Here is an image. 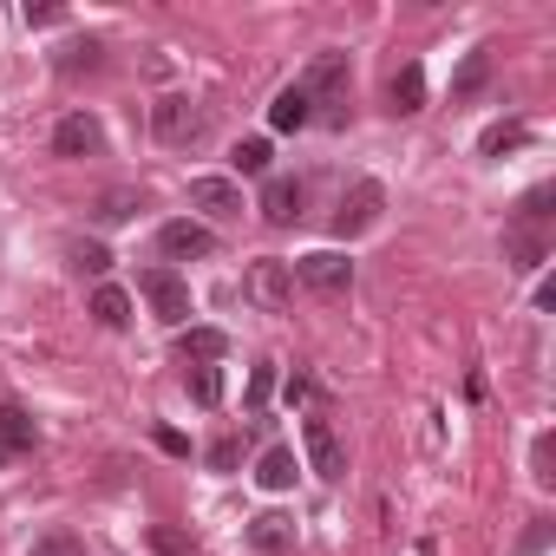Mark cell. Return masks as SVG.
I'll use <instances>...</instances> for the list:
<instances>
[{"label":"cell","mask_w":556,"mask_h":556,"mask_svg":"<svg viewBox=\"0 0 556 556\" xmlns=\"http://www.w3.org/2000/svg\"><path fill=\"white\" fill-rule=\"evenodd\" d=\"M295 86L308 92V105H321L315 118H328V125L348 118V112H341V105H348V53H315V66H308Z\"/></svg>","instance_id":"6da1fadb"},{"label":"cell","mask_w":556,"mask_h":556,"mask_svg":"<svg viewBox=\"0 0 556 556\" xmlns=\"http://www.w3.org/2000/svg\"><path fill=\"white\" fill-rule=\"evenodd\" d=\"M138 289H144V302H151V315H157L164 328H184V321H190V282H184L177 268H164V262L144 268Z\"/></svg>","instance_id":"7a4b0ae2"},{"label":"cell","mask_w":556,"mask_h":556,"mask_svg":"<svg viewBox=\"0 0 556 556\" xmlns=\"http://www.w3.org/2000/svg\"><path fill=\"white\" fill-rule=\"evenodd\" d=\"M203 125H210V112H203L197 99H184V92H170V99L151 105V131H157L164 144H197Z\"/></svg>","instance_id":"3957f363"},{"label":"cell","mask_w":556,"mask_h":556,"mask_svg":"<svg viewBox=\"0 0 556 556\" xmlns=\"http://www.w3.org/2000/svg\"><path fill=\"white\" fill-rule=\"evenodd\" d=\"M380 210H387V190H380L374 177H361V184L341 197V210H334V236H367V229L380 223Z\"/></svg>","instance_id":"277c9868"},{"label":"cell","mask_w":556,"mask_h":556,"mask_svg":"<svg viewBox=\"0 0 556 556\" xmlns=\"http://www.w3.org/2000/svg\"><path fill=\"white\" fill-rule=\"evenodd\" d=\"M289 275H295V282H308V289H321V295H341V289L354 282V262H348L341 249H315V255L289 262Z\"/></svg>","instance_id":"5b68a950"},{"label":"cell","mask_w":556,"mask_h":556,"mask_svg":"<svg viewBox=\"0 0 556 556\" xmlns=\"http://www.w3.org/2000/svg\"><path fill=\"white\" fill-rule=\"evenodd\" d=\"M210 249H216V229H210V223L177 216V223L157 229V255H164V262H203Z\"/></svg>","instance_id":"8992f818"},{"label":"cell","mask_w":556,"mask_h":556,"mask_svg":"<svg viewBox=\"0 0 556 556\" xmlns=\"http://www.w3.org/2000/svg\"><path fill=\"white\" fill-rule=\"evenodd\" d=\"M242 289H249V302H255L262 315H282L289 295H295V275H289V262H255Z\"/></svg>","instance_id":"52a82bcc"},{"label":"cell","mask_w":556,"mask_h":556,"mask_svg":"<svg viewBox=\"0 0 556 556\" xmlns=\"http://www.w3.org/2000/svg\"><path fill=\"white\" fill-rule=\"evenodd\" d=\"M302 445H308L315 478H348V452H341V432L328 419H302Z\"/></svg>","instance_id":"ba28073f"},{"label":"cell","mask_w":556,"mask_h":556,"mask_svg":"<svg viewBox=\"0 0 556 556\" xmlns=\"http://www.w3.org/2000/svg\"><path fill=\"white\" fill-rule=\"evenodd\" d=\"M302 203H308V190H302V177H268L262 184V223H275V229H289V223H302Z\"/></svg>","instance_id":"9c48e42d"},{"label":"cell","mask_w":556,"mask_h":556,"mask_svg":"<svg viewBox=\"0 0 556 556\" xmlns=\"http://www.w3.org/2000/svg\"><path fill=\"white\" fill-rule=\"evenodd\" d=\"M242 543H249V556H289V549H295V517L262 510V517H249Z\"/></svg>","instance_id":"30bf717a"},{"label":"cell","mask_w":556,"mask_h":556,"mask_svg":"<svg viewBox=\"0 0 556 556\" xmlns=\"http://www.w3.org/2000/svg\"><path fill=\"white\" fill-rule=\"evenodd\" d=\"M53 151H60V157H92V151H105V125H99L92 112H66V118L53 125Z\"/></svg>","instance_id":"8fae6325"},{"label":"cell","mask_w":556,"mask_h":556,"mask_svg":"<svg viewBox=\"0 0 556 556\" xmlns=\"http://www.w3.org/2000/svg\"><path fill=\"white\" fill-rule=\"evenodd\" d=\"M190 210H203V216H216V223H236V216H242V190H236L229 177H197V184H190Z\"/></svg>","instance_id":"7c38bea8"},{"label":"cell","mask_w":556,"mask_h":556,"mask_svg":"<svg viewBox=\"0 0 556 556\" xmlns=\"http://www.w3.org/2000/svg\"><path fill=\"white\" fill-rule=\"evenodd\" d=\"M177 354H184L190 367H216V361L229 354V334H223V328H177Z\"/></svg>","instance_id":"4fadbf2b"},{"label":"cell","mask_w":556,"mask_h":556,"mask_svg":"<svg viewBox=\"0 0 556 556\" xmlns=\"http://www.w3.org/2000/svg\"><path fill=\"white\" fill-rule=\"evenodd\" d=\"M504 262H510L517 275L543 268V262H549V236H543V229H510V236H504Z\"/></svg>","instance_id":"5bb4252c"},{"label":"cell","mask_w":556,"mask_h":556,"mask_svg":"<svg viewBox=\"0 0 556 556\" xmlns=\"http://www.w3.org/2000/svg\"><path fill=\"white\" fill-rule=\"evenodd\" d=\"M34 452V413L27 406H0V465Z\"/></svg>","instance_id":"9a60e30c"},{"label":"cell","mask_w":556,"mask_h":556,"mask_svg":"<svg viewBox=\"0 0 556 556\" xmlns=\"http://www.w3.org/2000/svg\"><path fill=\"white\" fill-rule=\"evenodd\" d=\"M268 125H275V131H302V125H315L308 92H302V86H282V92H275V105H268Z\"/></svg>","instance_id":"2e32d148"},{"label":"cell","mask_w":556,"mask_h":556,"mask_svg":"<svg viewBox=\"0 0 556 556\" xmlns=\"http://www.w3.org/2000/svg\"><path fill=\"white\" fill-rule=\"evenodd\" d=\"M295 471H302V465H295V452H289V445H268V452L255 458V484H262V491H289V484H295Z\"/></svg>","instance_id":"e0dca14e"},{"label":"cell","mask_w":556,"mask_h":556,"mask_svg":"<svg viewBox=\"0 0 556 556\" xmlns=\"http://www.w3.org/2000/svg\"><path fill=\"white\" fill-rule=\"evenodd\" d=\"M387 99H393V112H400V118H406V112H426V73H419V60H406V66L393 73Z\"/></svg>","instance_id":"ac0fdd59"},{"label":"cell","mask_w":556,"mask_h":556,"mask_svg":"<svg viewBox=\"0 0 556 556\" xmlns=\"http://www.w3.org/2000/svg\"><path fill=\"white\" fill-rule=\"evenodd\" d=\"M484 79H491V53L478 47V53H465V66L452 73V105H465V99H478V92H484Z\"/></svg>","instance_id":"d6986e66"},{"label":"cell","mask_w":556,"mask_h":556,"mask_svg":"<svg viewBox=\"0 0 556 556\" xmlns=\"http://www.w3.org/2000/svg\"><path fill=\"white\" fill-rule=\"evenodd\" d=\"M138 210H144V190H125V184H118V190H105V197L92 203V216H99L105 229H118V223H131Z\"/></svg>","instance_id":"ffe728a7"},{"label":"cell","mask_w":556,"mask_h":556,"mask_svg":"<svg viewBox=\"0 0 556 556\" xmlns=\"http://www.w3.org/2000/svg\"><path fill=\"white\" fill-rule=\"evenodd\" d=\"M92 315H99V328H125L131 321V295L125 289H99L92 295Z\"/></svg>","instance_id":"44dd1931"},{"label":"cell","mask_w":556,"mask_h":556,"mask_svg":"<svg viewBox=\"0 0 556 556\" xmlns=\"http://www.w3.org/2000/svg\"><path fill=\"white\" fill-rule=\"evenodd\" d=\"M530 478L536 484H556V432H536L530 439Z\"/></svg>","instance_id":"7402d4cb"},{"label":"cell","mask_w":556,"mask_h":556,"mask_svg":"<svg viewBox=\"0 0 556 556\" xmlns=\"http://www.w3.org/2000/svg\"><path fill=\"white\" fill-rule=\"evenodd\" d=\"M184 387H190V400H197V406H216V400H223V367H190V380H184Z\"/></svg>","instance_id":"603a6c76"},{"label":"cell","mask_w":556,"mask_h":556,"mask_svg":"<svg viewBox=\"0 0 556 556\" xmlns=\"http://www.w3.org/2000/svg\"><path fill=\"white\" fill-rule=\"evenodd\" d=\"M523 138H530V131H523V125H491V131H484V138H478V151H484V157H504V151H517V144H523Z\"/></svg>","instance_id":"cb8c5ba5"},{"label":"cell","mask_w":556,"mask_h":556,"mask_svg":"<svg viewBox=\"0 0 556 556\" xmlns=\"http://www.w3.org/2000/svg\"><path fill=\"white\" fill-rule=\"evenodd\" d=\"M229 157H236V170H242V177H262V170H268V138H242Z\"/></svg>","instance_id":"d4e9b609"},{"label":"cell","mask_w":556,"mask_h":556,"mask_svg":"<svg viewBox=\"0 0 556 556\" xmlns=\"http://www.w3.org/2000/svg\"><path fill=\"white\" fill-rule=\"evenodd\" d=\"M79 66H86V73L99 66V40H66V47H60V73H79Z\"/></svg>","instance_id":"484cf974"},{"label":"cell","mask_w":556,"mask_h":556,"mask_svg":"<svg viewBox=\"0 0 556 556\" xmlns=\"http://www.w3.org/2000/svg\"><path fill=\"white\" fill-rule=\"evenodd\" d=\"M549 203H556V190H549V184H536V190L523 197V210H517V229H536V223L549 216Z\"/></svg>","instance_id":"4316f807"},{"label":"cell","mask_w":556,"mask_h":556,"mask_svg":"<svg viewBox=\"0 0 556 556\" xmlns=\"http://www.w3.org/2000/svg\"><path fill=\"white\" fill-rule=\"evenodd\" d=\"M73 268L79 275H105L112 268V249L105 242H73Z\"/></svg>","instance_id":"83f0119b"},{"label":"cell","mask_w":556,"mask_h":556,"mask_svg":"<svg viewBox=\"0 0 556 556\" xmlns=\"http://www.w3.org/2000/svg\"><path fill=\"white\" fill-rule=\"evenodd\" d=\"M268 393H275V361H262V367L249 374V413H262V406H268Z\"/></svg>","instance_id":"f1b7e54d"},{"label":"cell","mask_w":556,"mask_h":556,"mask_svg":"<svg viewBox=\"0 0 556 556\" xmlns=\"http://www.w3.org/2000/svg\"><path fill=\"white\" fill-rule=\"evenodd\" d=\"M27 556H86V543H79V536H66V530H60V536H40V543H34V549H27Z\"/></svg>","instance_id":"f546056e"},{"label":"cell","mask_w":556,"mask_h":556,"mask_svg":"<svg viewBox=\"0 0 556 556\" xmlns=\"http://www.w3.org/2000/svg\"><path fill=\"white\" fill-rule=\"evenodd\" d=\"M210 465H216V471H236V465H242V439H216V445H210Z\"/></svg>","instance_id":"4dcf8cb0"},{"label":"cell","mask_w":556,"mask_h":556,"mask_svg":"<svg viewBox=\"0 0 556 556\" xmlns=\"http://www.w3.org/2000/svg\"><path fill=\"white\" fill-rule=\"evenodd\" d=\"M543 543H549V517H536V523L523 530V543H517V556H543Z\"/></svg>","instance_id":"1f68e13d"},{"label":"cell","mask_w":556,"mask_h":556,"mask_svg":"<svg viewBox=\"0 0 556 556\" xmlns=\"http://www.w3.org/2000/svg\"><path fill=\"white\" fill-rule=\"evenodd\" d=\"M151 543H157V549H164V556H190V543H184V536H177V530H151Z\"/></svg>","instance_id":"d6a6232c"},{"label":"cell","mask_w":556,"mask_h":556,"mask_svg":"<svg viewBox=\"0 0 556 556\" xmlns=\"http://www.w3.org/2000/svg\"><path fill=\"white\" fill-rule=\"evenodd\" d=\"M60 21V8H34V0H27V27H53Z\"/></svg>","instance_id":"836d02e7"}]
</instances>
